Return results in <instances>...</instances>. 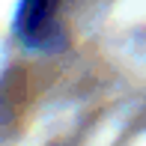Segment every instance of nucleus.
<instances>
[{"mask_svg": "<svg viewBox=\"0 0 146 146\" xmlns=\"http://www.w3.org/2000/svg\"><path fill=\"white\" fill-rule=\"evenodd\" d=\"M57 3L60 0H21L15 30L33 48H45L57 36Z\"/></svg>", "mask_w": 146, "mask_h": 146, "instance_id": "1", "label": "nucleus"}]
</instances>
